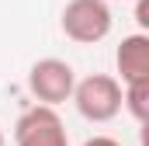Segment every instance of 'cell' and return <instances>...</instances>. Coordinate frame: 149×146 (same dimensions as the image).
Masks as SVG:
<instances>
[{
    "label": "cell",
    "instance_id": "obj_1",
    "mask_svg": "<svg viewBox=\"0 0 149 146\" xmlns=\"http://www.w3.org/2000/svg\"><path fill=\"white\" fill-rule=\"evenodd\" d=\"M59 28L76 45H97L111 35L114 18L108 0H66V7L59 14Z\"/></svg>",
    "mask_w": 149,
    "mask_h": 146
},
{
    "label": "cell",
    "instance_id": "obj_2",
    "mask_svg": "<svg viewBox=\"0 0 149 146\" xmlns=\"http://www.w3.org/2000/svg\"><path fill=\"white\" fill-rule=\"evenodd\" d=\"M76 111L87 118V122H111L121 115V84L114 80L111 73H90L83 80H76L73 98Z\"/></svg>",
    "mask_w": 149,
    "mask_h": 146
},
{
    "label": "cell",
    "instance_id": "obj_3",
    "mask_svg": "<svg viewBox=\"0 0 149 146\" xmlns=\"http://www.w3.org/2000/svg\"><path fill=\"white\" fill-rule=\"evenodd\" d=\"M73 87H76V73H73V66L66 59L45 56V59L31 63V70H28V91H31V98H35L38 105H45V108H56V105L70 101L73 98Z\"/></svg>",
    "mask_w": 149,
    "mask_h": 146
},
{
    "label": "cell",
    "instance_id": "obj_4",
    "mask_svg": "<svg viewBox=\"0 0 149 146\" xmlns=\"http://www.w3.org/2000/svg\"><path fill=\"white\" fill-rule=\"evenodd\" d=\"M14 143L17 146H70V132L56 108L31 105L14 122Z\"/></svg>",
    "mask_w": 149,
    "mask_h": 146
},
{
    "label": "cell",
    "instance_id": "obj_5",
    "mask_svg": "<svg viewBox=\"0 0 149 146\" xmlns=\"http://www.w3.org/2000/svg\"><path fill=\"white\" fill-rule=\"evenodd\" d=\"M114 66H118V84H139L149 80V35L146 32H135V35H125L121 45L114 49Z\"/></svg>",
    "mask_w": 149,
    "mask_h": 146
},
{
    "label": "cell",
    "instance_id": "obj_6",
    "mask_svg": "<svg viewBox=\"0 0 149 146\" xmlns=\"http://www.w3.org/2000/svg\"><path fill=\"white\" fill-rule=\"evenodd\" d=\"M121 111H128L139 125H146V118H149V80L121 87Z\"/></svg>",
    "mask_w": 149,
    "mask_h": 146
},
{
    "label": "cell",
    "instance_id": "obj_7",
    "mask_svg": "<svg viewBox=\"0 0 149 146\" xmlns=\"http://www.w3.org/2000/svg\"><path fill=\"white\" fill-rule=\"evenodd\" d=\"M83 146H121L118 139H111V136H94V139H87Z\"/></svg>",
    "mask_w": 149,
    "mask_h": 146
},
{
    "label": "cell",
    "instance_id": "obj_8",
    "mask_svg": "<svg viewBox=\"0 0 149 146\" xmlns=\"http://www.w3.org/2000/svg\"><path fill=\"white\" fill-rule=\"evenodd\" d=\"M146 14H149V4H146V0H139V7H135V21H139L142 28L149 25V18H146Z\"/></svg>",
    "mask_w": 149,
    "mask_h": 146
},
{
    "label": "cell",
    "instance_id": "obj_9",
    "mask_svg": "<svg viewBox=\"0 0 149 146\" xmlns=\"http://www.w3.org/2000/svg\"><path fill=\"white\" fill-rule=\"evenodd\" d=\"M3 143H7V139H3V129H0V146H3Z\"/></svg>",
    "mask_w": 149,
    "mask_h": 146
}]
</instances>
